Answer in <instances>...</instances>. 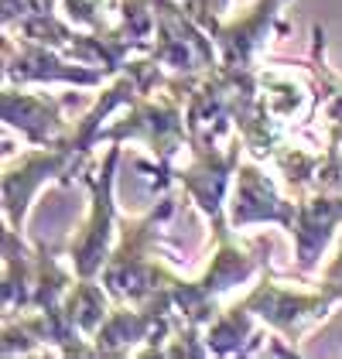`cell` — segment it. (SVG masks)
<instances>
[{
  "label": "cell",
  "instance_id": "6da1fadb",
  "mask_svg": "<svg viewBox=\"0 0 342 359\" xmlns=\"http://www.w3.org/2000/svg\"><path fill=\"white\" fill-rule=\"evenodd\" d=\"M114 165H116V151H110L107 165L96 171V182H93V212H89V219H86V226L79 229V236L72 240V250H69V260H72L79 277H93L96 271H103V264L110 260V240H114V198H110Z\"/></svg>",
  "mask_w": 342,
  "mask_h": 359
},
{
  "label": "cell",
  "instance_id": "7a4b0ae2",
  "mask_svg": "<svg viewBox=\"0 0 342 359\" xmlns=\"http://www.w3.org/2000/svg\"><path fill=\"white\" fill-rule=\"evenodd\" d=\"M339 222H342V192L332 195V189H315V195H305V198L294 202L291 236H294L301 271H315L318 257L325 253Z\"/></svg>",
  "mask_w": 342,
  "mask_h": 359
},
{
  "label": "cell",
  "instance_id": "3957f363",
  "mask_svg": "<svg viewBox=\"0 0 342 359\" xmlns=\"http://www.w3.org/2000/svg\"><path fill=\"white\" fill-rule=\"evenodd\" d=\"M250 222H285L287 229L294 222V202L281 198L274 182L254 161L240 165L233 189V226H250Z\"/></svg>",
  "mask_w": 342,
  "mask_h": 359
},
{
  "label": "cell",
  "instance_id": "277c9868",
  "mask_svg": "<svg viewBox=\"0 0 342 359\" xmlns=\"http://www.w3.org/2000/svg\"><path fill=\"white\" fill-rule=\"evenodd\" d=\"M4 120L7 127H18L34 147H45V144H55L58 134L65 130V120H62V100L58 96H31V93H14L7 86L4 93Z\"/></svg>",
  "mask_w": 342,
  "mask_h": 359
},
{
  "label": "cell",
  "instance_id": "5b68a950",
  "mask_svg": "<svg viewBox=\"0 0 342 359\" xmlns=\"http://www.w3.org/2000/svg\"><path fill=\"white\" fill-rule=\"evenodd\" d=\"M325 284H342V247H339V253H336V260L325 267Z\"/></svg>",
  "mask_w": 342,
  "mask_h": 359
}]
</instances>
